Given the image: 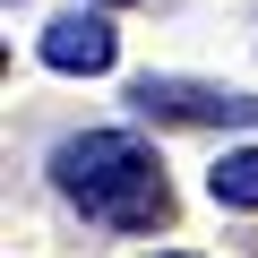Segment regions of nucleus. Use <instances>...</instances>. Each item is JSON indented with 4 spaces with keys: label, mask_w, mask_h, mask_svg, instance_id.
<instances>
[{
    "label": "nucleus",
    "mask_w": 258,
    "mask_h": 258,
    "mask_svg": "<svg viewBox=\"0 0 258 258\" xmlns=\"http://www.w3.org/2000/svg\"><path fill=\"white\" fill-rule=\"evenodd\" d=\"M52 189L103 224V232H155L172 215V189H164V164L147 138L129 129H86V138H60L52 147Z\"/></svg>",
    "instance_id": "1"
},
{
    "label": "nucleus",
    "mask_w": 258,
    "mask_h": 258,
    "mask_svg": "<svg viewBox=\"0 0 258 258\" xmlns=\"http://www.w3.org/2000/svg\"><path fill=\"white\" fill-rule=\"evenodd\" d=\"M129 103L147 120H249L258 129V95H232V86H207V78H138Z\"/></svg>",
    "instance_id": "2"
},
{
    "label": "nucleus",
    "mask_w": 258,
    "mask_h": 258,
    "mask_svg": "<svg viewBox=\"0 0 258 258\" xmlns=\"http://www.w3.org/2000/svg\"><path fill=\"white\" fill-rule=\"evenodd\" d=\"M120 60V35H112V18H95V9H69V18H52L43 26V69H60V78H103Z\"/></svg>",
    "instance_id": "3"
},
{
    "label": "nucleus",
    "mask_w": 258,
    "mask_h": 258,
    "mask_svg": "<svg viewBox=\"0 0 258 258\" xmlns=\"http://www.w3.org/2000/svg\"><path fill=\"white\" fill-rule=\"evenodd\" d=\"M207 198H215V207H241V215H249V207H258V147H232V155H224V164L207 172Z\"/></svg>",
    "instance_id": "4"
},
{
    "label": "nucleus",
    "mask_w": 258,
    "mask_h": 258,
    "mask_svg": "<svg viewBox=\"0 0 258 258\" xmlns=\"http://www.w3.org/2000/svg\"><path fill=\"white\" fill-rule=\"evenodd\" d=\"M155 258H189V249H155Z\"/></svg>",
    "instance_id": "5"
},
{
    "label": "nucleus",
    "mask_w": 258,
    "mask_h": 258,
    "mask_svg": "<svg viewBox=\"0 0 258 258\" xmlns=\"http://www.w3.org/2000/svg\"><path fill=\"white\" fill-rule=\"evenodd\" d=\"M112 9H120V0H112Z\"/></svg>",
    "instance_id": "6"
}]
</instances>
